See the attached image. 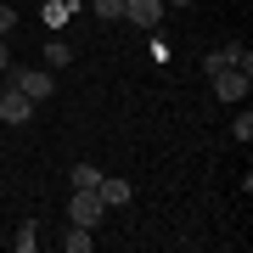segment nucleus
<instances>
[{
  "label": "nucleus",
  "mask_w": 253,
  "mask_h": 253,
  "mask_svg": "<svg viewBox=\"0 0 253 253\" xmlns=\"http://www.w3.org/2000/svg\"><path fill=\"white\" fill-rule=\"evenodd\" d=\"M6 84H11V90H23L28 101H51V90H56L51 68H6Z\"/></svg>",
  "instance_id": "f257e3e1"
},
{
  "label": "nucleus",
  "mask_w": 253,
  "mask_h": 253,
  "mask_svg": "<svg viewBox=\"0 0 253 253\" xmlns=\"http://www.w3.org/2000/svg\"><path fill=\"white\" fill-rule=\"evenodd\" d=\"M219 68H242V73H253V51L242 45V40H231V45L208 51V56H203V73H208V79H214Z\"/></svg>",
  "instance_id": "f03ea898"
},
{
  "label": "nucleus",
  "mask_w": 253,
  "mask_h": 253,
  "mask_svg": "<svg viewBox=\"0 0 253 253\" xmlns=\"http://www.w3.org/2000/svg\"><path fill=\"white\" fill-rule=\"evenodd\" d=\"M101 214H107V203H101L96 197V191H73V197H68V219H73V225H101Z\"/></svg>",
  "instance_id": "7ed1b4c3"
},
{
  "label": "nucleus",
  "mask_w": 253,
  "mask_h": 253,
  "mask_svg": "<svg viewBox=\"0 0 253 253\" xmlns=\"http://www.w3.org/2000/svg\"><path fill=\"white\" fill-rule=\"evenodd\" d=\"M248 90H253V73H242V68H219L214 73V96L219 101H248Z\"/></svg>",
  "instance_id": "20e7f679"
},
{
  "label": "nucleus",
  "mask_w": 253,
  "mask_h": 253,
  "mask_svg": "<svg viewBox=\"0 0 253 253\" xmlns=\"http://www.w3.org/2000/svg\"><path fill=\"white\" fill-rule=\"evenodd\" d=\"M28 118H34V101H28L23 90H11V84H6V96H0V124H28Z\"/></svg>",
  "instance_id": "39448f33"
},
{
  "label": "nucleus",
  "mask_w": 253,
  "mask_h": 253,
  "mask_svg": "<svg viewBox=\"0 0 253 253\" xmlns=\"http://www.w3.org/2000/svg\"><path fill=\"white\" fill-rule=\"evenodd\" d=\"M124 17L135 28H158L163 17H169V6H163V0H124Z\"/></svg>",
  "instance_id": "423d86ee"
},
{
  "label": "nucleus",
  "mask_w": 253,
  "mask_h": 253,
  "mask_svg": "<svg viewBox=\"0 0 253 253\" xmlns=\"http://www.w3.org/2000/svg\"><path fill=\"white\" fill-rule=\"evenodd\" d=\"M96 197L107 203V208H124L129 197H135V186H129L124 174H101V186H96Z\"/></svg>",
  "instance_id": "0eeeda50"
},
{
  "label": "nucleus",
  "mask_w": 253,
  "mask_h": 253,
  "mask_svg": "<svg viewBox=\"0 0 253 253\" xmlns=\"http://www.w3.org/2000/svg\"><path fill=\"white\" fill-rule=\"evenodd\" d=\"M62 248H68V253H90V248H96V231H90V225H73V219H68Z\"/></svg>",
  "instance_id": "6e6552de"
},
{
  "label": "nucleus",
  "mask_w": 253,
  "mask_h": 253,
  "mask_svg": "<svg viewBox=\"0 0 253 253\" xmlns=\"http://www.w3.org/2000/svg\"><path fill=\"white\" fill-rule=\"evenodd\" d=\"M68 186H73V191H96V186H101V169H96V163H73Z\"/></svg>",
  "instance_id": "1a4fd4ad"
},
{
  "label": "nucleus",
  "mask_w": 253,
  "mask_h": 253,
  "mask_svg": "<svg viewBox=\"0 0 253 253\" xmlns=\"http://www.w3.org/2000/svg\"><path fill=\"white\" fill-rule=\"evenodd\" d=\"M40 56H45V62H40V68H51V73L73 62V51H68V40H45V51H40Z\"/></svg>",
  "instance_id": "9d476101"
},
{
  "label": "nucleus",
  "mask_w": 253,
  "mask_h": 253,
  "mask_svg": "<svg viewBox=\"0 0 253 253\" xmlns=\"http://www.w3.org/2000/svg\"><path fill=\"white\" fill-rule=\"evenodd\" d=\"M73 11H79V6H73V0H45V6H40V17H45L51 28H62V23L73 17Z\"/></svg>",
  "instance_id": "9b49d317"
},
{
  "label": "nucleus",
  "mask_w": 253,
  "mask_h": 253,
  "mask_svg": "<svg viewBox=\"0 0 253 253\" xmlns=\"http://www.w3.org/2000/svg\"><path fill=\"white\" fill-rule=\"evenodd\" d=\"M90 11L101 23H118V17H124V0H90Z\"/></svg>",
  "instance_id": "f8f14e48"
},
{
  "label": "nucleus",
  "mask_w": 253,
  "mask_h": 253,
  "mask_svg": "<svg viewBox=\"0 0 253 253\" xmlns=\"http://www.w3.org/2000/svg\"><path fill=\"white\" fill-rule=\"evenodd\" d=\"M231 135H236V141H242V146L253 141V113H248V107H242V113H236V124H231Z\"/></svg>",
  "instance_id": "ddd939ff"
},
{
  "label": "nucleus",
  "mask_w": 253,
  "mask_h": 253,
  "mask_svg": "<svg viewBox=\"0 0 253 253\" xmlns=\"http://www.w3.org/2000/svg\"><path fill=\"white\" fill-rule=\"evenodd\" d=\"M40 248V231H34V219H28V225L17 231V253H34Z\"/></svg>",
  "instance_id": "4468645a"
},
{
  "label": "nucleus",
  "mask_w": 253,
  "mask_h": 253,
  "mask_svg": "<svg viewBox=\"0 0 253 253\" xmlns=\"http://www.w3.org/2000/svg\"><path fill=\"white\" fill-rule=\"evenodd\" d=\"M11 28H17V11H11V6H0V34L11 40Z\"/></svg>",
  "instance_id": "2eb2a0df"
},
{
  "label": "nucleus",
  "mask_w": 253,
  "mask_h": 253,
  "mask_svg": "<svg viewBox=\"0 0 253 253\" xmlns=\"http://www.w3.org/2000/svg\"><path fill=\"white\" fill-rule=\"evenodd\" d=\"M11 68V45H6V34H0V73Z\"/></svg>",
  "instance_id": "dca6fc26"
},
{
  "label": "nucleus",
  "mask_w": 253,
  "mask_h": 253,
  "mask_svg": "<svg viewBox=\"0 0 253 253\" xmlns=\"http://www.w3.org/2000/svg\"><path fill=\"white\" fill-rule=\"evenodd\" d=\"M163 6H169V11H186V6H191V0H163Z\"/></svg>",
  "instance_id": "f3484780"
}]
</instances>
